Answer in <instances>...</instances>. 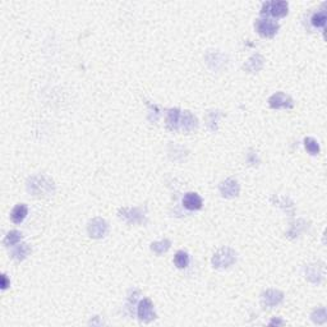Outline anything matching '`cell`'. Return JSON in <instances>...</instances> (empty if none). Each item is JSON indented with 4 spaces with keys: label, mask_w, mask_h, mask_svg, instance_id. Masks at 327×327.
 Instances as JSON below:
<instances>
[{
    "label": "cell",
    "mask_w": 327,
    "mask_h": 327,
    "mask_svg": "<svg viewBox=\"0 0 327 327\" xmlns=\"http://www.w3.org/2000/svg\"><path fill=\"white\" fill-rule=\"evenodd\" d=\"M27 191L35 197H46L55 192V184L45 175L32 176L27 180Z\"/></svg>",
    "instance_id": "obj_1"
},
{
    "label": "cell",
    "mask_w": 327,
    "mask_h": 327,
    "mask_svg": "<svg viewBox=\"0 0 327 327\" xmlns=\"http://www.w3.org/2000/svg\"><path fill=\"white\" fill-rule=\"evenodd\" d=\"M118 216L129 225H142L147 221V210L146 207H123L119 210Z\"/></svg>",
    "instance_id": "obj_2"
},
{
    "label": "cell",
    "mask_w": 327,
    "mask_h": 327,
    "mask_svg": "<svg viewBox=\"0 0 327 327\" xmlns=\"http://www.w3.org/2000/svg\"><path fill=\"white\" fill-rule=\"evenodd\" d=\"M236 262V252L229 247L220 248L212 256L211 264L215 269H227Z\"/></svg>",
    "instance_id": "obj_3"
},
{
    "label": "cell",
    "mask_w": 327,
    "mask_h": 327,
    "mask_svg": "<svg viewBox=\"0 0 327 327\" xmlns=\"http://www.w3.org/2000/svg\"><path fill=\"white\" fill-rule=\"evenodd\" d=\"M289 13V4L286 1H266L261 6V14L271 15L273 18H282Z\"/></svg>",
    "instance_id": "obj_4"
},
{
    "label": "cell",
    "mask_w": 327,
    "mask_h": 327,
    "mask_svg": "<svg viewBox=\"0 0 327 327\" xmlns=\"http://www.w3.org/2000/svg\"><path fill=\"white\" fill-rule=\"evenodd\" d=\"M255 28L260 36L265 37V39H271V37H273L279 32L280 24L276 21H273V19L260 18L256 19Z\"/></svg>",
    "instance_id": "obj_5"
},
{
    "label": "cell",
    "mask_w": 327,
    "mask_h": 327,
    "mask_svg": "<svg viewBox=\"0 0 327 327\" xmlns=\"http://www.w3.org/2000/svg\"><path fill=\"white\" fill-rule=\"evenodd\" d=\"M87 231L88 235L94 238V239H101L109 231V225H108V222L104 218H95L88 222Z\"/></svg>",
    "instance_id": "obj_6"
},
{
    "label": "cell",
    "mask_w": 327,
    "mask_h": 327,
    "mask_svg": "<svg viewBox=\"0 0 327 327\" xmlns=\"http://www.w3.org/2000/svg\"><path fill=\"white\" fill-rule=\"evenodd\" d=\"M137 317L142 322H151L156 318V313L154 309V303L149 298H143L138 306H137Z\"/></svg>",
    "instance_id": "obj_7"
},
{
    "label": "cell",
    "mask_w": 327,
    "mask_h": 327,
    "mask_svg": "<svg viewBox=\"0 0 327 327\" xmlns=\"http://www.w3.org/2000/svg\"><path fill=\"white\" fill-rule=\"evenodd\" d=\"M284 293L276 289H269L261 294V304L265 308H273L284 302Z\"/></svg>",
    "instance_id": "obj_8"
},
{
    "label": "cell",
    "mask_w": 327,
    "mask_h": 327,
    "mask_svg": "<svg viewBox=\"0 0 327 327\" xmlns=\"http://www.w3.org/2000/svg\"><path fill=\"white\" fill-rule=\"evenodd\" d=\"M269 105L271 109H291L294 106V101L289 95L279 91L269 97Z\"/></svg>",
    "instance_id": "obj_9"
},
{
    "label": "cell",
    "mask_w": 327,
    "mask_h": 327,
    "mask_svg": "<svg viewBox=\"0 0 327 327\" xmlns=\"http://www.w3.org/2000/svg\"><path fill=\"white\" fill-rule=\"evenodd\" d=\"M218 189H220V193L224 198H235L239 196L240 193V185L238 183V180L233 178H229L224 182L220 183L218 185Z\"/></svg>",
    "instance_id": "obj_10"
},
{
    "label": "cell",
    "mask_w": 327,
    "mask_h": 327,
    "mask_svg": "<svg viewBox=\"0 0 327 327\" xmlns=\"http://www.w3.org/2000/svg\"><path fill=\"white\" fill-rule=\"evenodd\" d=\"M304 275L309 282L320 284L324 280V266H320L317 264L308 265L304 267Z\"/></svg>",
    "instance_id": "obj_11"
},
{
    "label": "cell",
    "mask_w": 327,
    "mask_h": 327,
    "mask_svg": "<svg viewBox=\"0 0 327 327\" xmlns=\"http://www.w3.org/2000/svg\"><path fill=\"white\" fill-rule=\"evenodd\" d=\"M183 206L188 211H197V210L202 209L203 201L200 194L196 192H188L183 197Z\"/></svg>",
    "instance_id": "obj_12"
},
{
    "label": "cell",
    "mask_w": 327,
    "mask_h": 327,
    "mask_svg": "<svg viewBox=\"0 0 327 327\" xmlns=\"http://www.w3.org/2000/svg\"><path fill=\"white\" fill-rule=\"evenodd\" d=\"M197 127H198L197 118H196L191 111H183L179 130H183L185 133H189V132H193L194 129H197Z\"/></svg>",
    "instance_id": "obj_13"
},
{
    "label": "cell",
    "mask_w": 327,
    "mask_h": 327,
    "mask_svg": "<svg viewBox=\"0 0 327 327\" xmlns=\"http://www.w3.org/2000/svg\"><path fill=\"white\" fill-rule=\"evenodd\" d=\"M182 110L175 108V109L167 110L166 115V128L169 130L176 132L180 128V119H182Z\"/></svg>",
    "instance_id": "obj_14"
},
{
    "label": "cell",
    "mask_w": 327,
    "mask_h": 327,
    "mask_svg": "<svg viewBox=\"0 0 327 327\" xmlns=\"http://www.w3.org/2000/svg\"><path fill=\"white\" fill-rule=\"evenodd\" d=\"M264 64H265L264 56L260 54H255L252 55L251 58L245 61V64L243 65V69L248 73H257L264 68Z\"/></svg>",
    "instance_id": "obj_15"
},
{
    "label": "cell",
    "mask_w": 327,
    "mask_h": 327,
    "mask_svg": "<svg viewBox=\"0 0 327 327\" xmlns=\"http://www.w3.org/2000/svg\"><path fill=\"white\" fill-rule=\"evenodd\" d=\"M28 215V207L24 203H19L10 212V218L14 224H21L24 221V218Z\"/></svg>",
    "instance_id": "obj_16"
},
{
    "label": "cell",
    "mask_w": 327,
    "mask_h": 327,
    "mask_svg": "<svg viewBox=\"0 0 327 327\" xmlns=\"http://www.w3.org/2000/svg\"><path fill=\"white\" fill-rule=\"evenodd\" d=\"M31 253V247L26 243H22V244H17L14 249L10 253V257L15 261H23L28 257V255Z\"/></svg>",
    "instance_id": "obj_17"
},
{
    "label": "cell",
    "mask_w": 327,
    "mask_h": 327,
    "mask_svg": "<svg viewBox=\"0 0 327 327\" xmlns=\"http://www.w3.org/2000/svg\"><path fill=\"white\" fill-rule=\"evenodd\" d=\"M170 247H171V242H170L169 239H163L160 240V242H155V243H151V251L154 252V253H156L158 256H161L164 255V253H166L167 251L170 249Z\"/></svg>",
    "instance_id": "obj_18"
},
{
    "label": "cell",
    "mask_w": 327,
    "mask_h": 327,
    "mask_svg": "<svg viewBox=\"0 0 327 327\" xmlns=\"http://www.w3.org/2000/svg\"><path fill=\"white\" fill-rule=\"evenodd\" d=\"M22 238H23V235H22L21 231L12 230L6 234L5 238H4V240H3V243L5 247H13V245L19 244L22 240Z\"/></svg>",
    "instance_id": "obj_19"
},
{
    "label": "cell",
    "mask_w": 327,
    "mask_h": 327,
    "mask_svg": "<svg viewBox=\"0 0 327 327\" xmlns=\"http://www.w3.org/2000/svg\"><path fill=\"white\" fill-rule=\"evenodd\" d=\"M189 261H191L189 255L184 251H178L175 253V256H174V264H175V266L178 267V269H185V267H188Z\"/></svg>",
    "instance_id": "obj_20"
},
{
    "label": "cell",
    "mask_w": 327,
    "mask_h": 327,
    "mask_svg": "<svg viewBox=\"0 0 327 327\" xmlns=\"http://www.w3.org/2000/svg\"><path fill=\"white\" fill-rule=\"evenodd\" d=\"M327 21V15L325 10H320V12H316L315 14L311 17V23L315 28H324L326 26Z\"/></svg>",
    "instance_id": "obj_21"
},
{
    "label": "cell",
    "mask_w": 327,
    "mask_h": 327,
    "mask_svg": "<svg viewBox=\"0 0 327 327\" xmlns=\"http://www.w3.org/2000/svg\"><path fill=\"white\" fill-rule=\"evenodd\" d=\"M311 318H312V321L315 322V324L318 325L325 324V322L327 321L326 308H325V307H320V308L315 309L312 312V315H311Z\"/></svg>",
    "instance_id": "obj_22"
},
{
    "label": "cell",
    "mask_w": 327,
    "mask_h": 327,
    "mask_svg": "<svg viewBox=\"0 0 327 327\" xmlns=\"http://www.w3.org/2000/svg\"><path fill=\"white\" fill-rule=\"evenodd\" d=\"M303 143L308 154L311 155L320 154V145H318V142L315 140V138H312V137H307V138H304Z\"/></svg>",
    "instance_id": "obj_23"
},
{
    "label": "cell",
    "mask_w": 327,
    "mask_h": 327,
    "mask_svg": "<svg viewBox=\"0 0 327 327\" xmlns=\"http://www.w3.org/2000/svg\"><path fill=\"white\" fill-rule=\"evenodd\" d=\"M221 116V112L220 111H209L206 116V121H207V127L210 128V130L212 132H215L218 129V121Z\"/></svg>",
    "instance_id": "obj_24"
},
{
    "label": "cell",
    "mask_w": 327,
    "mask_h": 327,
    "mask_svg": "<svg viewBox=\"0 0 327 327\" xmlns=\"http://www.w3.org/2000/svg\"><path fill=\"white\" fill-rule=\"evenodd\" d=\"M247 163H248L249 165H252V166H256V165H258V163H260V159H258L257 152H255L253 150H251L249 154L247 155Z\"/></svg>",
    "instance_id": "obj_25"
},
{
    "label": "cell",
    "mask_w": 327,
    "mask_h": 327,
    "mask_svg": "<svg viewBox=\"0 0 327 327\" xmlns=\"http://www.w3.org/2000/svg\"><path fill=\"white\" fill-rule=\"evenodd\" d=\"M9 286H10V280H8L5 273H3V275H1V289L5 290V289H8Z\"/></svg>",
    "instance_id": "obj_26"
},
{
    "label": "cell",
    "mask_w": 327,
    "mask_h": 327,
    "mask_svg": "<svg viewBox=\"0 0 327 327\" xmlns=\"http://www.w3.org/2000/svg\"><path fill=\"white\" fill-rule=\"evenodd\" d=\"M270 325H284V321L282 320H272V321H270Z\"/></svg>",
    "instance_id": "obj_27"
}]
</instances>
